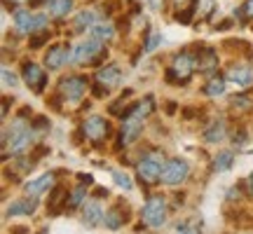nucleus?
Wrapping results in <instances>:
<instances>
[{"label":"nucleus","instance_id":"f257e3e1","mask_svg":"<svg viewBox=\"0 0 253 234\" xmlns=\"http://www.w3.org/2000/svg\"><path fill=\"white\" fill-rule=\"evenodd\" d=\"M164 157L160 153H148L141 159V162L136 164V171H138V178L143 180V185L148 188H153V185H160V180H162V171H164Z\"/></svg>","mask_w":253,"mask_h":234},{"label":"nucleus","instance_id":"f03ea898","mask_svg":"<svg viewBox=\"0 0 253 234\" xmlns=\"http://www.w3.org/2000/svg\"><path fill=\"white\" fill-rule=\"evenodd\" d=\"M197 68V59L188 52H181V54L173 56L171 68L167 71V82H173V84H185V82L192 78V73Z\"/></svg>","mask_w":253,"mask_h":234},{"label":"nucleus","instance_id":"7ed1b4c3","mask_svg":"<svg viewBox=\"0 0 253 234\" xmlns=\"http://www.w3.org/2000/svg\"><path fill=\"white\" fill-rule=\"evenodd\" d=\"M101 59H106V47H103V40H99V38H89L87 42H82L73 52V61L82 63V66H94Z\"/></svg>","mask_w":253,"mask_h":234},{"label":"nucleus","instance_id":"20e7f679","mask_svg":"<svg viewBox=\"0 0 253 234\" xmlns=\"http://www.w3.org/2000/svg\"><path fill=\"white\" fill-rule=\"evenodd\" d=\"M2 143L12 150V155H21L28 145H31V129H28L21 119H17V122L12 124V129H9V131H5V136H2Z\"/></svg>","mask_w":253,"mask_h":234},{"label":"nucleus","instance_id":"39448f33","mask_svg":"<svg viewBox=\"0 0 253 234\" xmlns=\"http://www.w3.org/2000/svg\"><path fill=\"white\" fill-rule=\"evenodd\" d=\"M143 223L148 227H162L167 223V199L155 195L145 201L143 206Z\"/></svg>","mask_w":253,"mask_h":234},{"label":"nucleus","instance_id":"423d86ee","mask_svg":"<svg viewBox=\"0 0 253 234\" xmlns=\"http://www.w3.org/2000/svg\"><path fill=\"white\" fill-rule=\"evenodd\" d=\"M82 134L91 143H103L110 136V122L101 115H91L82 122Z\"/></svg>","mask_w":253,"mask_h":234},{"label":"nucleus","instance_id":"0eeeda50","mask_svg":"<svg viewBox=\"0 0 253 234\" xmlns=\"http://www.w3.org/2000/svg\"><path fill=\"white\" fill-rule=\"evenodd\" d=\"M87 87H89V82L84 75H68L59 82V96L63 101H80Z\"/></svg>","mask_w":253,"mask_h":234},{"label":"nucleus","instance_id":"6e6552de","mask_svg":"<svg viewBox=\"0 0 253 234\" xmlns=\"http://www.w3.org/2000/svg\"><path fill=\"white\" fill-rule=\"evenodd\" d=\"M190 173V166L188 162H183V159H169V162L164 164V171H162V183L164 185H181L185 183Z\"/></svg>","mask_w":253,"mask_h":234},{"label":"nucleus","instance_id":"1a4fd4ad","mask_svg":"<svg viewBox=\"0 0 253 234\" xmlns=\"http://www.w3.org/2000/svg\"><path fill=\"white\" fill-rule=\"evenodd\" d=\"M47 24L45 14H31L26 9H17L14 12V26H17L19 33H36L38 28H42Z\"/></svg>","mask_w":253,"mask_h":234},{"label":"nucleus","instance_id":"9d476101","mask_svg":"<svg viewBox=\"0 0 253 234\" xmlns=\"http://www.w3.org/2000/svg\"><path fill=\"white\" fill-rule=\"evenodd\" d=\"M21 78H24V82H26L31 89H36V91H42L45 89V84H47L45 71H42L38 63H33V61L21 63Z\"/></svg>","mask_w":253,"mask_h":234},{"label":"nucleus","instance_id":"9b49d317","mask_svg":"<svg viewBox=\"0 0 253 234\" xmlns=\"http://www.w3.org/2000/svg\"><path fill=\"white\" fill-rule=\"evenodd\" d=\"M68 61H73V54H71V45H66V42H61V45H54L47 49L45 54V66L49 68V71H59V68H63Z\"/></svg>","mask_w":253,"mask_h":234},{"label":"nucleus","instance_id":"f8f14e48","mask_svg":"<svg viewBox=\"0 0 253 234\" xmlns=\"http://www.w3.org/2000/svg\"><path fill=\"white\" fill-rule=\"evenodd\" d=\"M143 119L145 117H141L138 113H134V110L125 117V122H122V134H120L125 143H134L136 138L143 134Z\"/></svg>","mask_w":253,"mask_h":234},{"label":"nucleus","instance_id":"ddd939ff","mask_svg":"<svg viewBox=\"0 0 253 234\" xmlns=\"http://www.w3.org/2000/svg\"><path fill=\"white\" fill-rule=\"evenodd\" d=\"M225 78L230 82H235V84L246 87V84L253 80V71L249 63H235V66H230V71L225 73Z\"/></svg>","mask_w":253,"mask_h":234},{"label":"nucleus","instance_id":"4468645a","mask_svg":"<svg viewBox=\"0 0 253 234\" xmlns=\"http://www.w3.org/2000/svg\"><path fill=\"white\" fill-rule=\"evenodd\" d=\"M197 68L202 75H213V73L218 71V54L213 49H204V52L197 56Z\"/></svg>","mask_w":253,"mask_h":234},{"label":"nucleus","instance_id":"2eb2a0df","mask_svg":"<svg viewBox=\"0 0 253 234\" xmlns=\"http://www.w3.org/2000/svg\"><path fill=\"white\" fill-rule=\"evenodd\" d=\"M126 223V211L122 204H115V206L106 211V218H103V225L108 230H120V227Z\"/></svg>","mask_w":253,"mask_h":234},{"label":"nucleus","instance_id":"dca6fc26","mask_svg":"<svg viewBox=\"0 0 253 234\" xmlns=\"http://www.w3.org/2000/svg\"><path fill=\"white\" fill-rule=\"evenodd\" d=\"M36 208H38L36 197H31V199H19V201H14V204H12V206L7 208V218L31 216V213H33Z\"/></svg>","mask_w":253,"mask_h":234},{"label":"nucleus","instance_id":"f3484780","mask_svg":"<svg viewBox=\"0 0 253 234\" xmlns=\"http://www.w3.org/2000/svg\"><path fill=\"white\" fill-rule=\"evenodd\" d=\"M103 211H101L99 208V204H94V201H91V204H87V206H84V211H82V223H84V225L87 227H96V225H101V223H103Z\"/></svg>","mask_w":253,"mask_h":234},{"label":"nucleus","instance_id":"a211bd4d","mask_svg":"<svg viewBox=\"0 0 253 234\" xmlns=\"http://www.w3.org/2000/svg\"><path fill=\"white\" fill-rule=\"evenodd\" d=\"M120 75H122V71H120L118 66H106V68H101V71L96 73V80H99L103 87H115L120 82Z\"/></svg>","mask_w":253,"mask_h":234},{"label":"nucleus","instance_id":"6ab92c4d","mask_svg":"<svg viewBox=\"0 0 253 234\" xmlns=\"http://www.w3.org/2000/svg\"><path fill=\"white\" fill-rule=\"evenodd\" d=\"M75 31L78 33H84V31H91V28L96 26V12H91V9H84L80 14H75Z\"/></svg>","mask_w":253,"mask_h":234},{"label":"nucleus","instance_id":"aec40b11","mask_svg":"<svg viewBox=\"0 0 253 234\" xmlns=\"http://www.w3.org/2000/svg\"><path fill=\"white\" fill-rule=\"evenodd\" d=\"M52 183H54V176L52 173H45V176H40V178L31 180L26 185V195H31V197H36V195H40V192H45V190L52 188Z\"/></svg>","mask_w":253,"mask_h":234},{"label":"nucleus","instance_id":"412c9836","mask_svg":"<svg viewBox=\"0 0 253 234\" xmlns=\"http://www.w3.org/2000/svg\"><path fill=\"white\" fill-rule=\"evenodd\" d=\"M68 190L63 188V185H56L54 190H52V195H49V201H47V206H49V211L52 213H59L63 206V201H68Z\"/></svg>","mask_w":253,"mask_h":234},{"label":"nucleus","instance_id":"4be33fe9","mask_svg":"<svg viewBox=\"0 0 253 234\" xmlns=\"http://www.w3.org/2000/svg\"><path fill=\"white\" fill-rule=\"evenodd\" d=\"M223 136H225V122H213L211 126L204 129V141H209V143H218Z\"/></svg>","mask_w":253,"mask_h":234},{"label":"nucleus","instance_id":"5701e85b","mask_svg":"<svg viewBox=\"0 0 253 234\" xmlns=\"http://www.w3.org/2000/svg\"><path fill=\"white\" fill-rule=\"evenodd\" d=\"M89 33H91V38H99L103 42H108V40H113V36H115V26H113V24H96Z\"/></svg>","mask_w":253,"mask_h":234},{"label":"nucleus","instance_id":"b1692460","mask_svg":"<svg viewBox=\"0 0 253 234\" xmlns=\"http://www.w3.org/2000/svg\"><path fill=\"white\" fill-rule=\"evenodd\" d=\"M223 91H225V80L218 78V75H213V78L204 84V94H207V96H220Z\"/></svg>","mask_w":253,"mask_h":234},{"label":"nucleus","instance_id":"393cba45","mask_svg":"<svg viewBox=\"0 0 253 234\" xmlns=\"http://www.w3.org/2000/svg\"><path fill=\"white\" fill-rule=\"evenodd\" d=\"M49 2V12L54 17H66L73 9V0H47Z\"/></svg>","mask_w":253,"mask_h":234},{"label":"nucleus","instance_id":"a878e982","mask_svg":"<svg viewBox=\"0 0 253 234\" xmlns=\"http://www.w3.org/2000/svg\"><path fill=\"white\" fill-rule=\"evenodd\" d=\"M232 162H235V155L230 153V150H225V153H220L216 157V162H213V169L216 171H227L230 166H232Z\"/></svg>","mask_w":253,"mask_h":234},{"label":"nucleus","instance_id":"bb28decb","mask_svg":"<svg viewBox=\"0 0 253 234\" xmlns=\"http://www.w3.org/2000/svg\"><path fill=\"white\" fill-rule=\"evenodd\" d=\"M230 106L235 110H251L253 108V99L246 96V94H239V96H232L230 99Z\"/></svg>","mask_w":253,"mask_h":234},{"label":"nucleus","instance_id":"cd10ccee","mask_svg":"<svg viewBox=\"0 0 253 234\" xmlns=\"http://www.w3.org/2000/svg\"><path fill=\"white\" fill-rule=\"evenodd\" d=\"M153 110H155V99H153V96H145V99L134 108V113H138L141 117H148Z\"/></svg>","mask_w":253,"mask_h":234},{"label":"nucleus","instance_id":"c85d7f7f","mask_svg":"<svg viewBox=\"0 0 253 234\" xmlns=\"http://www.w3.org/2000/svg\"><path fill=\"white\" fill-rule=\"evenodd\" d=\"M49 36H52L49 31H42V33L33 36V38H31V49H40V47H42L47 40H49Z\"/></svg>","mask_w":253,"mask_h":234},{"label":"nucleus","instance_id":"c756f323","mask_svg":"<svg viewBox=\"0 0 253 234\" xmlns=\"http://www.w3.org/2000/svg\"><path fill=\"white\" fill-rule=\"evenodd\" d=\"M84 195H87V192H84V185L75 190V192L71 195V199H68V201H71V206H73V208H78V206H80L82 201H84Z\"/></svg>","mask_w":253,"mask_h":234},{"label":"nucleus","instance_id":"7c9ffc66","mask_svg":"<svg viewBox=\"0 0 253 234\" xmlns=\"http://www.w3.org/2000/svg\"><path fill=\"white\" fill-rule=\"evenodd\" d=\"M239 19L246 21V19H253V0H246L244 7L239 9Z\"/></svg>","mask_w":253,"mask_h":234},{"label":"nucleus","instance_id":"2f4dec72","mask_svg":"<svg viewBox=\"0 0 253 234\" xmlns=\"http://www.w3.org/2000/svg\"><path fill=\"white\" fill-rule=\"evenodd\" d=\"M2 84H5L7 89L17 84V75H14V73H9V68H2Z\"/></svg>","mask_w":253,"mask_h":234},{"label":"nucleus","instance_id":"473e14b6","mask_svg":"<svg viewBox=\"0 0 253 234\" xmlns=\"http://www.w3.org/2000/svg\"><path fill=\"white\" fill-rule=\"evenodd\" d=\"M31 126H36V129H40V131H42V129H47V126H49V119H47V117H42V115H38V117H33Z\"/></svg>","mask_w":253,"mask_h":234},{"label":"nucleus","instance_id":"72a5a7b5","mask_svg":"<svg viewBox=\"0 0 253 234\" xmlns=\"http://www.w3.org/2000/svg\"><path fill=\"white\" fill-rule=\"evenodd\" d=\"M160 40H162V38L157 36V33H153V36H150V40H148V45H145V52H153L155 47L160 45Z\"/></svg>","mask_w":253,"mask_h":234},{"label":"nucleus","instance_id":"f704fd0d","mask_svg":"<svg viewBox=\"0 0 253 234\" xmlns=\"http://www.w3.org/2000/svg\"><path fill=\"white\" fill-rule=\"evenodd\" d=\"M115 180H118V185H120V188H125V190L131 188V183H129V178H126V176H122V173H115Z\"/></svg>","mask_w":253,"mask_h":234},{"label":"nucleus","instance_id":"c9c22d12","mask_svg":"<svg viewBox=\"0 0 253 234\" xmlns=\"http://www.w3.org/2000/svg\"><path fill=\"white\" fill-rule=\"evenodd\" d=\"M244 185H246V192H249V197H253V173L249 176V180H246Z\"/></svg>","mask_w":253,"mask_h":234},{"label":"nucleus","instance_id":"e433bc0d","mask_svg":"<svg viewBox=\"0 0 253 234\" xmlns=\"http://www.w3.org/2000/svg\"><path fill=\"white\" fill-rule=\"evenodd\" d=\"M181 232L178 234H199V230H195V227H178Z\"/></svg>","mask_w":253,"mask_h":234},{"label":"nucleus","instance_id":"4c0bfd02","mask_svg":"<svg viewBox=\"0 0 253 234\" xmlns=\"http://www.w3.org/2000/svg\"><path fill=\"white\" fill-rule=\"evenodd\" d=\"M7 113H9V99L5 96L2 99V117H7Z\"/></svg>","mask_w":253,"mask_h":234},{"label":"nucleus","instance_id":"58836bf2","mask_svg":"<svg viewBox=\"0 0 253 234\" xmlns=\"http://www.w3.org/2000/svg\"><path fill=\"white\" fill-rule=\"evenodd\" d=\"M94 197H108V190L99 188V190H96V192H94Z\"/></svg>","mask_w":253,"mask_h":234},{"label":"nucleus","instance_id":"ea45409f","mask_svg":"<svg viewBox=\"0 0 253 234\" xmlns=\"http://www.w3.org/2000/svg\"><path fill=\"white\" fill-rule=\"evenodd\" d=\"M9 234H28V230H26V227H14Z\"/></svg>","mask_w":253,"mask_h":234},{"label":"nucleus","instance_id":"a19ab883","mask_svg":"<svg viewBox=\"0 0 253 234\" xmlns=\"http://www.w3.org/2000/svg\"><path fill=\"white\" fill-rule=\"evenodd\" d=\"M167 113L173 115V113H176V103H167Z\"/></svg>","mask_w":253,"mask_h":234},{"label":"nucleus","instance_id":"79ce46f5","mask_svg":"<svg viewBox=\"0 0 253 234\" xmlns=\"http://www.w3.org/2000/svg\"><path fill=\"white\" fill-rule=\"evenodd\" d=\"M150 5H153V7H160V0H150Z\"/></svg>","mask_w":253,"mask_h":234},{"label":"nucleus","instance_id":"37998d69","mask_svg":"<svg viewBox=\"0 0 253 234\" xmlns=\"http://www.w3.org/2000/svg\"><path fill=\"white\" fill-rule=\"evenodd\" d=\"M33 2H40V0H33Z\"/></svg>","mask_w":253,"mask_h":234},{"label":"nucleus","instance_id":"c03bdc74","mask_svg":"<svg viewBox=\"0 0 253 234\" xmlns=\"http://www.w3.org/2000/svg\"><path fill=\"white\" fill-rule=\"evenodd\" d=\"M40 234H47V232H40Z\"/></svg>","mask_w":253,"mask_h":234}]
</instances>
